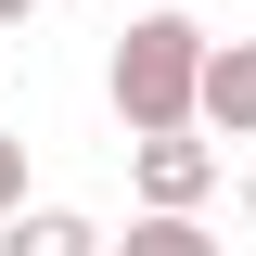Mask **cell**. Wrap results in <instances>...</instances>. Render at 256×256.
<instances>
[{
  "label": "cell",
  "mask_w": 256,
  "mask_h": 256,
  "mask_svg": "<svg viewBox=\"0 0 256 256\" xmlns=\"http://www.w3.org/2000/svg\"><path fill=\"white\" fill-rule=\"evenodd\" d=\"M244 205H256V166H244Z\"/></svg>",
  "instance_id": "obj_8"
},
{
  "label": "cell",
  "mask_w": 256,
  "mask_h": 256,
  "mask_svg": "<svg viewBox=\"0 0 256 256\" xmlns=\"http://www.w3.org/2000/svg\"><path fill=\"white\" fill-rule=\"evenodd\" d=\"M0 256H102V230L77 218V205H13V218H0Z\"/></svg>",
  "instance_id": "obj_4"
},
{
  "label": "cell",
  "mask_w": 256,
  "mask_h": 256,
  "mask_svg": "<svg viewBox=\"0 0 256 256\" xmlns=\"http://www.w3.org/2000/svg\"><path fill=\"white\" fill-rule=\"evenodd\" d=\"M26 13H38V0H0V26H26Z\"/></svg>",
  "instance_id": "obj_7"
},
{
  "label": "cell",
  "mask_w": 256,
  "mask_h": 256,
  "mask_svg": "<svg viewBox=\"0 0 256 256\" xmlns=\"http://www.w3.org/2000/svg\"><path fill=\"white\" fill-rule=\"evenodd\" d=\"M192 128L256 141V38H205V102H192Z\"/></svg>",
  "instance_id": "obj_3"
},
{
  "label": "cell",
  "mask_w": 256,
  "mask_h": 256,
  "mask_svg": "<svg viewBox=\"0 0 256 256\" xmlns=\"http://www.w3.org/2000/svg\"><path fill=\"white\" fill-rule=\"evenodd\" d=\"M116 256H218V244H205V218H192V205H154V218L128 230Z\"/></svg>",
  "instance_id": "obj_5"
},
{
  "label": "cell",
  "mask_w": 256,
  "mask_h": 256,
  "mask_svg": "<svg viewBox=\"0 0 256 256\" xmlns=\"http://www.w3.org/2000/svg\"><path fill=\"white\" fill-rule=\"evenodd\" d=\"M13 205H26V141L0 128V218H13Z\"/></svg>",
  "instance_id": "obj_6"
},
{
  "label": "cell",
  "mask_w": 256,
  "mask_h": 256,
  "mask_svg": "<svg viewBox=\"0 0 256 256\" xmlns=\"http://www.w3.org/2000/svg\"><path fill=\"white\" fill-rule=\"evenodd\" d=\"M141 205H205L218 192V141H192V128H141Z\"/></svg>",
  "instance_id": "obj_2"
},
{
  "label": "cell",
  "mask_w": 256,
  "mask_h": 256,
  "mask_svg": "<svg viewBox=\"0 0 256 256\" xmlns=\"http://www.w3.org/2000/svg\"><path fill=\"white\" fill-rule=\"evenodd\" d=\"M102 90H116L128 141L141 128H192V102H205V26L192 13H141L116 38V64H102Z\"/></svg>",
  "instance_id": "obj_1"
}]
</instances>
